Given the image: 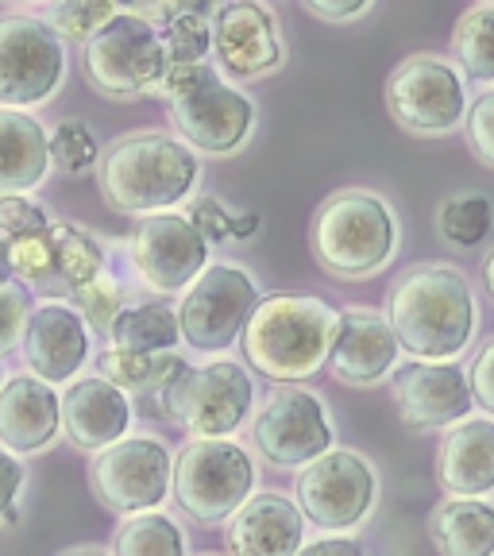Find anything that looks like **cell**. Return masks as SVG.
<instances>
[{"mask_svg": "<svg viewBox=\"0 0 494 556\" xmlns=\"http://www.w3.org/2000/svg\"><path fill=\"white\" fill-rule=\"evenodd\" d=\"M113 556H186V530L163 510L128 514L116 530Z\"/></svg>", "mask_w": 494, "mask_h": 556, "instance_id": "f546056e", "label": "cell"}, {"mask_svg": "<svg viewBox=\"0 0 494 556\" xmlns=\"http://www.w3.org/2000/svg\"><path fill=\"white\" fill-rule=\"evenodd\" d=\"M59 556H113V553L101 545H78V548H66V553H59Z\"/></svg>", "mask_w": 494, "mask_h": 556, "instance_id": "c3c4849f", "label": "cell"}, {"mask_svg": "<svg viewBox=\"0 0 494 556\" xmlns=\"http://www.w3.org/2000/svg\"><path fill=\"white\" fill-rule=\"evenodd\" d=\"M398 337H394L387 313L371 305H347L337 309V329H332L329 371L344 387H379L387 375L398 367Z\"/></svg>", "mask_w": 494, "mask_h": 556, "instance_id": "d6986e66", "label": "cell"}, {"mask_svg": "<svg viewBox=\"0 0 494 556\" xmlns=\"http://www.w3.org/2000/svg\"><path fill=\"white\" fill-rule=\"evenodd\" d=\"M0 387H4V367H0Z\"/></svg>", "mask_w": 494, "mask_h": 556, "instance_id": "816d5d0a", "label": "cell"}, {"mask_svg": "<svg viewBox=\"0 0 494 556\" xmlns=\"http://www.w3.org/2000/svg\"><path fill=\"white\" fill-rule=\"evenodd\" d=\"M391 399L398 409L402 426L414 433H433L448 429L464 417H471V387L468 367L452 364H421L409 359L406 367H394L391 375Z\"/></svg>", "mask_w": 494, "mask_h": 556, "instance_id": "e0dca14e", "label": "cell"}, {"mask_svg": "<svg viewBox=\"0 0 494 556\" xmlns=\"http://www.w3.org/2000/svg\"><path fill=\"white\" fill-rule=\"evenodd\" d=\"M66 81V43L27 12L0 16V109H35Z\"/></svg>", "mask_w": 494, "mask_h": 556, "instance_id": "4fadbf2b", "label": "cell"}, {"mask_svg": "<svg viewBox=\"0 0 494 556\" xmlns=\"http://www.w3.org/2000/svg\"><path fill=\"white\" fill-rule=\"evenodd\" d=\"M97 182L116 213H170L201 182V155L166 131H131L97 159Z\"/></svg>", "mask_w": 494, "mask_h": 556, "instance_id": "7a4b0ae2", "label": "cell"}, {"mask_svg": "<svg viewBox=\"0 0 494 556\" xmlns=\"http://www.w3.org/2000/svg\"><path fill=\"white\" fill-rule=\"evenodd\" d=\"M255 228H259V213H240V217H232V240H248V236H255Z\"/></svg>", "mask_w": 494, "mask_h": 556, "instance_id": "f6af8a7d", "label": "cell"}, {"mask_svg": "<svg viewBox=\"0 0 494 556\" xmlns=\"http://www.w3.org/2000/svg\"><path fill=\"white\" fill-rule=\"evenodd\" d=\"M166 47V62L170 66H186V62H205L208 51H213V24L201 16H178L166 20L159 27Z\"/></svg>", "mask_w": 494, "mask_h": 556, "instance_id": "e575fe53", "label": "cell"}, {"mask_svg": "<svg viewBox=\"0 0 494 556\" xmlns=\"http://www.w3.org/2000/svg\"><path fill=\"white\" fill-rule=\"evenodd\" d=\"M452 54L476 86H494V4H476L452 31Z\"/></svg>", "mask_w": 494, "mask_h": 556, "instance_id": "f1b7e54d", "label": "cell"}, {"mask_svg": "<svg viewBox=\"0 0 494 556\" xmlns=\"http://www.w3.org/2000/svg\"><path fill=\"white\" fill-rule=\"evenodd\" d=\"M24 460L0 444V526H20V491H24Z\"/></svg>", "mask_w": 494, "mask_h": 556, "instance_id": "ab89813d", "label": "cell"}, {"mask_svg": "<svg viewBox=\"0 0 494 556\" xmlns=\"http://www.w3.org/2000/svg\"><path fill=\"white\" fill-rule=\"evenodd\" d=\"M297 510L325 533L356 530L379 503V476L356 448H329L297 471Z\"/></svg>", "mask_w": 494, "mask_h": 556, "instance_id": "8fae6325", "label": "cell"}, {"mask_svg": "<svg viewBox=\"0 0 494 556\" xmlns=\"http://www.w3.org/2000/svg\"><path fill=\"white\" fill-rule=\"evenodd\" d=\"M387 113L414 136H448L468 116V81L444 54H409L387 78Z\"/></svg>", "mask_w": 494, "mask_h": 556, "instance_id": "30bf717a", "label": "cell"}, {"mask_svg": "<svg viewBox=\"0 0 494 556\" xmlns=\"http://www.w3.org/2000/svg\"><path fill=\"white\" fill-rule=\"evenodd\" d=\"M213 51L228 81H255L287 62L282 27L263 0H225L213 16Z\"/></svg>", "mask_w": 494, "mask_h": 556, "instance_id": "2e32d148", "label": "cell"}, {"mask_svg": "<svg viewBox=\"0 0 494 556\" xmlns=\"http://www.w3.org/2000/svg\"><path fill=\"white\" fill-rule=\"evenodd\" d=\"M337 309L313 294H267L240 332L243 359L270 382H305L329 364Z\"/></svg>", "mask_w": 494, "mask_h": 556, "instance_id": "3957f363", "label": "cell"}, {"mask_svg": "<svg viewBox=\"0 0 494 556\" xmlns=\"http://www.w3.org/2000/svg\"><path fill=\"white\" fill-rule=\"evenodd\" d=\"M225 4V0H159L155 12H151V20H178V16H201V20H213L217 16V9Z\"/></svg>", "mask_w": 494, "mask_h": 556, "instance_id": "7bdbcfd3", "label": "cell"}, {"mask_svg": "<svg viewBox=\"0 0 494 556\" xmlns=\"http://www.w3.org/2000/svg\"><path fill=\"white\" fill-rule=\"evenodd\" d=\"M186 359L178 352H128V348H104L97 356V371L124 394H159Z\"/></svg>", "mask_w": 494, "mask_h": 556, "instance_id": "4316f807", "label": "cell"}, {"mask_svg": "<svg viewBox=\"0 0 494 556\" xmlns=\"http://www.w3.org/2000/svg\"><path fill=\"white\" fill-rule=\"evenodd\" d=\"M170 495L201 526L228 521L255 495V460L232 437H190L174 456Z\"/></svg>", "mask_w": 494, "mask_h": 556, "instance_id": "8992f818", "label": "cell"}, {"mask_svg": "<svg viewBox=\"0 0 494 556\" xmlns=\"http://www.w3.org/2000/svg\"><path fill=\"white\" fill-rule=\"evenodd\" d=\"M155 399L159 409L186 433L232 437L252 414L255 379L236 359H213L201 367L186 364Z\"/></svg>", "mask_w": 494, "mask_h": 556, "instance_id": "ba28073f", "label": "cell"}, {"mask_svg": "<svg viewBox=\"0 0 494 556\" xmlns=\"http://www.w3.org/2000/svg\"><path fill=\"white\" fill-rule=\"evenodd\" d=\"M69 305L78 309V317L89 325V332L109 337L116 313L128 305V298H124L121 278H116L113 270H104V275H97L93 282H86V287L74 290V294H69Z\"/></svg>", "mask_w": 494, "mask_h": 556, "instance_id": "d6a6232c", "label": "cell"}, {"mask_svg": "<svg viewBox=\"0 0 494 556\" xmlns=\"http://www.w3.org/2000/svg\"><path fill=\"white\" fill-rule=\"evenodd\" d=\"M116 12H121L116 0H51L43 24L62 43H89Z\"/></svg>", "mask_w": 494, "mask_h": 556, "instance_id": "1f68e13d", "label": "cell"}, {"mask_svg": "<svg viewBox=\"0 0 494 556\" xmlns=\"http://www.w3.org/2000/svg\"><path fill=\"white\" fill-rule=\"evenodd\" d=\"M178 340H182L178 313L166 302L124 305L109 329V348H128V352H174Z\"/></svg>", "mask_w": 494, "mask_h": 556, "instance_id": "83f0119b", "label": "cell"}, {"mask_svg": "<svg viewBox=\"0 0 494 556\" xmlns=\"http://www.w3.org/2000/svg\"><path fill=\"white\" fill-rule=\"evenodd\" d=\"M468 387H471V402L494 417V340H486L476 352V359H471Z\"/></svg>", "mask_w": 494, "mask_h": 556, "instance_id": "60d3db41", "label": "cell"}, {"mask_svg": "<svg viewBox=\"0 0 494 556\" xmlns=\"http://www.w3.org/2000/svg\"><path fill=\"white\" fill-rule=\"evenodd\" d=\"M62 433V394L35 375H16L0 387V444L20 460L51 448Z\"/></svg>", "mask_w": 494, "mask_h": 556, "instance_id": "44dd1931", "label": "cell"}, {"mask_svg": "<svg viewBox=\"0 0 494 556\" xmlns=\"http://www.w3.org/2000/svg\"><path fill=\"white\" fill-rule=\"evenodd\" d=\"M205 556H213V553H205Z\"/></svg>", "mask_w": 494, "mask_h": 556, "instance_id": "f5cc1de1", "label": "cell"}, {"mask_svg": "<svg viewBox=\"0 0 494 556\" xmlns=\"http://www.w3.org/2000/svg\"><path fill=\"white\" fill-rule=\"evenodd\" d=\"M47 240H51V260H54V290L74 294L78 287L93 282L97 275L109 270V252L89 228L66 225V220H51L47 225Z\"/></svg>", "mask_w": 494, "mask_h": 556, "instance_id": "484cf974", "label": "cell"}, {"mask_svg": "<svg viewBox=\"0 0 494 556\" xmlns=\"http://www.w3.org/2000/svg\"><path fill=\"white\" fill-rule=\"evenodd\" d=\"M464 128H468V143L479 155V163L494 166V89L479 93V101L468 104Z\"/></svg>", "mask_w": 494, "mask_h": 556, "instance_id": "f35d334b", "label": "cell"}, {"mask_svg": "<svg viewBox=\"0 0 494 556\" xmlns=\"http://www.w3.org/2000/svg\"><path fill=\"white\" fill-rule=\"evenodd\" d=\"M124 12H139V16H148L151 20V12H155V4L159 0H116Z\"/></svg>", "mask_w": 494, "mask_h": 556, "instance_id": "bcb514c9", "label": "cell"}, {"mask_svg": "<svg viewBox=\"0 0 494 556\" xmlns=\"http://www.w3.org/2000/svg\"><path fill=\"white\" fill-rule=\"evenodd\" d=\"M398 213L391 208V201L371 190L332 193L313 213V260L340 282H364L375 270H382L398 252Z\"/></svg>", "mask_w": 494, "mask_h": 556, "instance_id": "277c9868", "label": "cell"}, {"mask_svg": "<svg viewBox=\"0 0 494 556\" xmlns=\"http://www.w3.org/2000/svg\"><path fill=\"white\" fill-rule=\"evenodd\" d=\"M387 321L409 359L452 364L479 329L476 290L456 263H417L394 282Z\"/></svg>", "mask_w": 494, "mask_h": 556, "instance_id": "6da1fadb", "label": "cell"}, {"mask_svg": "<svg viewBox=\"0 0 494 556\" xmlns=\"http://www.w3.org/2000/svg\"><path fill=\"white\" fill-rule=\"evenodd\" d=\"M131 399L101 375H78L62 391V433L81 452H101L128 437Z\"/></svg>", "mask_w": 494, "mask_h": 556, "instance_id": "ffe728a7", "label": "cell"}, {"mask_svg": "<svg viewBox=\"0 0 494 556\" xmlns=\"http://www.w3.org/2000/svg\"><path fill=\"white\" fill-rule=\"evenodd\" d=\"M20 352H24V364L35 379L62 387V382L78 379V371L86 367L89 352H93V332L69 302L43 298L27 313Z\"/></svg>", "mask_w": 494, "mask_h": 556, "instance_id": "ac0fdd59", "label": "cell"}, {"mask_svg": "<svg viewBox=\"0 0 494 556\" xmlns=\"http://www.w3.org/2000/svg\"><path fill=\"white\" fill-rule=\"evenodd\" d=\"M131 267L139 282L155 294H182L208 267L213 243L186 220V213H151L136 225L128 240Z\"/></svg>", "mask_w": 494, "mask_h": 556, "instance_id": "9a60e30c", "label": "cell"}, {"mask_svg": "<svg viewBox=\"0 0 494 556\" xmlns=\"http://www.w3.org/2000/svg\"><path fill=\"white\" fill-rule=\"evenodd\" d=\"M252 441L270 468L302 471L332 448L337 426L321 394L302 382H278L252 421Z\"/></svg>", "mask_w": 494, "mask_h": 556, "instance_id": "7c38bea8", "label": "cell"}, {"mask_svg": "<svg viewBox=\"0 0 494 556\" xmlns=\"http://www.w3.org/2000/svg\"><path fill=\"white\" fill-rule=\"evenodd\" d=\"M101 159L93 131L81 121H59L51 131V163L66 174H89Z\"/></svg>", "mask_w": 494, "mask_h": 556, "instance_id": "836d02e7", "label": "cell"}, {"mask_svg": "<svg viewBox=\"0 0 494 556\" xmlns=\"http://www.w3.org/2000/svg\"><path fill=\"white\" fill-rule=\"evenodd\" d=\"M429 541L441 556H494V503L444 498L429 514Z\"/></svg>", "mask_w": 494, "mask_h": 556, "instance_id": "d4e9b609", "label": "cell"}, {"mask_svg": "<svg viewBox=\"0 0 494 556\" xmlns=\"http://www.w3.org/2000/svg\"><path fill=\"white\" fill-rule=\"evenodd\" d=\"M27 313H31V290L20 287L16 278L0 282V356L16 352L20 337H24Z\"/></svg>", "mask_w": 494, "mask_h": 556, "instance_id": "8d00e7d4", "label": "cell"}, {"mask_svg": "<svg viewBox=\"0 0 494 556\" xmlns=\"http://www.w3.org/2000/svg\"><path fill=\"white\" fill-rule=\"evenodd\" d=\"M170 62L159 24L139 12H116L86 43V78L101 97H159Z\"/></svg>", "mask_w": 494, "mask_h": 556, "instance_id": "52a82bcc", "label": "cell"}, {"mask_svg": "<svg viewBox=\"0 0 494 556\" xmlns=\"http://www.w3.org/2000/svg\"><path fill=\"white\" fill-rule=\"evenodd\" d=\"M163 97L170 101V121L182 143L201 155H236L255 131V101L236 81H228L213 62L170 66L163 78Z\"/></svg>", "mask_w": 494, "mask_h": 556, "instance_id": "5b68a950", "label": "cell"}, {"mask_svg": "<svg viewBox=\"0 0 494 556\" xmlns=\"http://www.w3.org/2000/svg\"><path fill=\"white\" fill-rule=\"evenodd\" d=\"M228 553L232 556H297L305 545V514L282 491L252 495L232 514Z\"/></svg>", "mask_w": 494, "mask_h": 556, "instance_id": "7402d4cb", "label": "cell"}, {"mask_svg": "<svg viewBox=\"0 0 494 556\" xmlns=\"http://www.w3.org/2000/svg\"><path fill=\"white\" fill-rule=\"evenodd\" d=\"M483 287H486V294H491V302H494V248L486 252V260H483Z\"/></svg>", "mask_w": 494, "mask_h": 556, "instance_id": "7dc6e473", "label": "cell"}, {"mask_svg": "<svg viewBox=\"0 0 494 556\" xmlns=\"http://www.w3.org/2000/svg\"><path fill=\"white\" fill-rule=\"evenodd\" d=\"M12 4H43V0H12Z\"/></svg>", "mask_w": 494, "mask_h": 556, "instance_id": "f907efd6", "label": "cell"}, {"mask_svg": "<svg viewBox=\"0 0 494 556\" xmlns=\"http://www.w3.org/2000/svg\"><path fill=\"white\" fill-rule=\"evenodd\" d=\"M4 278H12V263H9V240L0 236V282H4Z\"/></svg>", "mask_w": 494, "mask_h": 556, "instance_id": "681fc988", "label": "cell"}, {"mask_svg": "<svg viewBox=\"0 0 494 556\" xmlns=\"http://www.w3.org/2000/svg\"><path fill=\"white\" fill-rule=\"evenodd\" d=\"M297 556H367V553L356 538L325 533V538H317V541H305V545L297 548Z\"/></svg>", "mask_w": 494, "mask_h": 556, "instance_id": "ee69618b", "label": "cell"}, {"mask_svg": "<svg viewBox=\"0 0 494 556\" xmlns=\"http://www.w3.org/2000/svg\"><path fill=\"white\" fill-rule=\"evenodd\" d=\"M170 471L174 456L159 437L131 433L93 452L89 486L101 498V506L128 518V514L159 510L170 498Z\"/></svg>", "mask_w": 494, "mask_h": 556, "instance_id": "5bb4252c", "label": "cell"}, {"mask_svg": "<svg viewBox=\"0 0 494 556\" xmlns=\"http://www.w3.org/2000/svg\"><path fill=\"white\" fill-rule=\"evenodd\" d=\"M186 220L205 236L208 243H225L232 240V213L225 208V201L213 198V193H201V198L190 201L186 208Z\"/></svg>", "mask_w": 494, "mask_h": 556, "instance_id": "74e56055", "label": "cell"}, {"mask_svg": "<svg viewBox=\"0 0 494 556\" xmlns=\"http://www.w3.org/2000/svg\"><path fill=\"white\" fill-rule=\"evenodd\" d=\"M51 136L24 109H0V193H31L51 174Z\"/></svg>", "mask_w": 494, "mask_h": 556, "instance_id": "cb8c5ba5", "label": "cell"}, {"mask_svg": "<svg viewBox=\"0 0 494 556\" xmlns=\"http://www.w3.org/2000/svg\"><path fill=\"white\" fill-rule=\"evenodd\" d=\"M302 4L317 20H329V24H347V20L364 16L375 0H302Z\"/></svg>", "mask_w": 494, "mask_h": 556, "instance_id": "b9f144b4", "label": "cell"}, {"mask_svg": "<svg viewBox=\"0 0 494 556\" xmlns=\"http://www.w3.org/2000/svg\"><path fill=\"white\" fill-rule=\"evenodd\" d=\"M47 225H51V213L31 193H0V236L4 240L43 232Z\"/></svg>", "mask_w": 494, "mask_h": 556, "instance_id": "d590c367", "label": "cell"}, {"mask_svg": "<svg viewBox=\"0 0 494 556\" xmlns=\"http://www.w3.org/2000/svg\"><path fill=\"white\" fill-rule=\"evenodd\" d=\"M436 483L452 498H483L494 491V417H464L448 426L436 448Z\"/></svg>", "mask_w": 494, "mask_h": 556, "instance_id": "603a6c76", "label": "cell"}, {"mask_svg": "<svg viewBox=\"0 0 494 556\" xmlns=\"http://www.w3.org/2000/svg\"><path fill=\"white\" fill-rule=\"evenodd\" d=\"M494 228V205L486 193H456L436 208V232L452 248H479Z\"/></svg>", "mask_w": 494, "mask_h": 556, "instance_id": "4dcf8cb0", "label": "cell"}, {"mask_svg": "<svg viewBox=\"0 0 494 556\" xmlns=\"http://www.w3.org/2000/svg\"><path fill=\"white\" fill-rule=\"evenodd\" d=\"M259 302V282L240 263H208L190 287L182 290L178 313V332L193 352L217 356L240 340L243 325Z\"/></svg>", "mask_w": 494, "mask_h": 556, "instance_id": "9c48e42d", "label": "cell"}]
</instances>
